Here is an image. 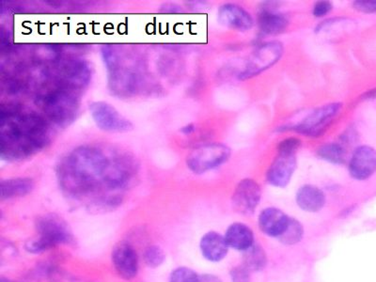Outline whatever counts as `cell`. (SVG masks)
Wrapping results in <instances>:
<instances>
[{"label": "cell", "instance_id": "cell-1", "mask_svg": "<svg viewBox=\"0 0 376 282\" xmlns=\"http://www.w3.org/2000/svg\"><path fill=\"white\" fill-rule=\"evenodd\" d=\"M135 167L125 155L108 154L99 147L82 146L73 150L58 167L63 192L73 198L90 195L105 188L122 189L130 182Z\"/></svg>", "mask_w": 376, "mask_h": 282}, {"label": "cell", "instance_id": "cell-2", "mask_svg": "<svg viewBox=\"0 0 376 282\" xmlns=\"http://www.w3.org/2000/svg\"><path fill=\"white\" fill-rule=\"evenodd\" d=\"M50 140L45 118L34 111L9 107L1 113V155L16 160L36 154Z\"/></svg>", "mask_w": 376, "mask_h": 282}, {"label": "cell", "instance_id": "cell-3", "mask_svg": "<svg viewBox=\"0 0 376 282\" xmlns=\"http://www.w3.org/2000/svg\"><path fill=\"white\" fill-rule=\"evenodd\" d=\"M36 230L37 238L26 246L31 254H41L63 244H68L73 237L68 225L57 214L40 216L36 222Z\"/></svg>", "mask_w": 376, "mask_h": 282}, {"label": "cell", "instance_id": "cell-4", "mask_svg": "<svg viewBox=\"0 0 376 282\" xmlns=\"http://www.w3.org/2000/svg\"><path fill=\"white\" fill-rule=\"evenodd\" d=\"M38 104L47 118L58 125L72 122L78 110V97L72 90L63 87L40 94Z\"/></svg>", "mask_w": 376, "mask_h": 282}, {"label": "cell", "instance_id": "cell-5", "mask_svg": "<svg viewBox=\"0 0 376 282\" xmlns=\"http://www.w3.org/2000/svg\"><path fill=\"white\" fill-rule=\"evenodd\" d=\"M230 157L229 147L220 143L207 144L194 149L188 155L187 164L191 172L202 174L227 162Z\"/></svg>", "mask_w": 376, "mask_h": 282}, {"label": "cell", "instance_id": "cell-6", "mask_svg": "<svg viewBox=\"0 0 376 282\" xmlns=\"http://www.w3.org/2000/svg\"><path fill=\"white\" fill-rule=\"evenodd\" d=\"M283 50V46L278 41L264 43L249 56L245 69L240 73L238 78L241 80H246L260 75L280 60Z\"/></svg>", "mask_w": 376, "mask_h": 282}, {"label": "cell", "instance_id": "cell-7", "mask_svg": "<svg viewBox=\"0 0 376 282\" xmlns=\"http://www.w3.org/2000/svg\"><path fill=\"white\" fill-rule=\"evenodd\" d=\"M342 103H330L313 111L296 126L295 130L306 136H318L342 110Z\"/></svg>", "mask_w": 376, "mask_h": 282}, {"label": "cell", "instance_id": "cell-8", "mask_svg": "<svg viewBox=\"0 0 376 282\" xmlns=\"http://www.w3.org/2000/svg\"><path fill=\"white\" fill-rule=\"evenodd\" d=\"M90 114L97 126L107 132L130 130L132 123L113 105L105 102H95L90 105Z\"/></svg>", "mask_w": 376, "mask_h": 282}, {"label": "cell", "instance_id": "cell-9", "mask_svg": "<svg viewBox=\"0 0 376 282\" xmlns=\"http://www.w3.org/2000/svg\"><path fill=\"white\" fill-rule=\"evenodd\" d=\"M261 189L258 184L252 179H244L235 188L233 207L235 212L244 216H251L260 204Z\"/></svg>", "mask_w": 376, "mask_h": 282}, {"label": "cell", "instance_id": "cell-10", "mask_svg": "<svg viewBox=\"0 0 376 282\" xmlns=\"http://www.w3.org/2000/svg\"><path fill=\"white\" fill-rule=\"evenodd\" d=\"M113 263L118 275L125 281L133 280L139 272V256L129 243L120 242L113 251Z\"/></svg>", "mask_w": 376, "mask_h": 282}, {"label": "cell", "instance_id": "cell-11", "mask_svg": "<svg viewBox=\"0 0 376 282\" xmlns=\"http://www.w3.org/2000/svg\"><path fill=\"white\" fill-rule=\"evenodd\" d=\"M296 169V154L278 152L266 173L267 182L276 187H285Z\"/></svg>", "mask_w": 376, "mask_h": 282}, {"label": "cell", "instance_id": "cell-12", "mask_svg": "<svg viewBox=\"0 0 376 282\" xmlns=\"http://www.w3.org/2000/svg\"><path fill=\"white\" fill-rule=\"evenodd\" d=\"M376 172V151L370 146H360L355 150L349 162V172L355 180L363 181Z\"/></svg>", "mask_w": 376, "mask_h": 282}, {"label": "cell", "instance_id": "cell-13", "mask_svg": "<svg viewBox=\"0 0 376 282\" xmlns=\"http://www.w3.org/2000/svg\"><path fill=\"white\" fill-rule=\"evenodd\" d=\"M289 220L290 217L284 212L276 207H269L258 216V227L264 234L278 238L283 234Z\"/></svg>", "mask_w": 376, "mask_h": 282}, {"label": "cell", "instance_id": "cell-14", "mask_svg": "<svg viewBox=\"0 0 376 282\" xmlns=\"http://www.w3.org/2000/svg\"><path fill=\"white\" fill-rule=\"evenodd\" d=\"M219 19L223 26L242 31H249L254 24L248 11L234 4L221 6L219 11Z\"/></svg>", "mask_w": 376, "mask_h": 282}, {"label": "cell", "instance_id": "cell-15", "mask_svg": "<svg viewBox=\"0 0 376 282\" xmlns=\"http://www.w3.org/2000/svg\"><path fill=\"white\" fill-rule=\"evenodd\" d=\"M199 248L202 256L207 261L217 263L227 256L229 246L223 235L216 231H209L202 236Z\"/></svg>", "mask_w": 376, "mask_h": 282}, {"label": "cell", "instance_id": "cell-16", "mask_svg": "<svg viewBox=\"0 0 376 282\" xmlns=\"http://www.w3.org/2000/svg\"><path fill=\"white\" fill-rule=\"evenodd\" d=\"M229 248L245 251L255 243L251 229L243 223L235 222L227 229L224 235Z\"/></svg>", "mask_w": 376, "mask_h": 282}, {"label": "cell", "instance_id": "cell-17", "mask_svg": "<svg viewBox=\"0 0 376 282\" xmlns=\"http://www.w3.org/2000/svg\"><path fill=\"white\" fill-rule=\"evenodd\" d=\"M296 201L302 210L308 213H316L325 207V196L320 188L308 184L299 188Z\"/></svg>", "mask_w": 376, "mask_h": 282}, {"label": "cell", "instance_id": "cell-18", "mask_svg": "<svg viewBox=\"0 0 376 282\" xmlns=\"http://www.w3.org/2000/svg\"><path fill=\"white\" fill-rule=\"evenodd\" d=\"M258 25L261 34L277 35L287 28L288 19L283 14L264 10L258 16Z\"/></svg>", "mask_w": 376, "mask_h": 282}, {"label": "cell", "instance_id": "cell-19", "mask_svg": "<svg viewBox=\"0 0 376 282\" xmlns=\"http://www.w3.org/2000/svg\"><path fill=\"white\" fill-rule=\"evenodd\" d=\"M34 183L29 178L9 179L0 184V197L2 199L19 198L31 193Z\"/></svg>", "mask_w": 376, "mask_h": 282}, {"label": "cell", "instance_id": "cell-20", "mask_svg": "<svg viewBox=\"0 0 376 282\" xmlns=\"http://www.w3.org/2000/svg\"><path fill=\"white\" fill-rule=\"evenodd\" d=\"M243 266L251 272L261 271L266 268L267 256L260 244L254 243L251 248L243 252Z\"/></svg>", "mask_w": 376, "mask_h": 282}, {"label": "cell", "instance_id": "cell-21", "mask_svg": "<svg viewBox=\"0 0 376 282\" xmlns=\"http://www.w3.org/2000/svg\"><path fill=\"white\" fill-rule=\"evenodd\" d=\"M317 155L321 160L332 164H343L345 162L346 152L343 147L337 143L324 144L317 151Z\"/></svg>", "mask_w": 376, "mask_h": 282}, {"label": "cell", "instance_id": "cell-22", "mask_svg": "<svg viewBox=\"0 0 376 282\" xmlns=\"http://www.w3.org/2000/svg\"><path fill=\"white\" fill-rule=\"evenodd\" d=\"M303 235L304 228L301 223L290 217L286 229L278 239L285 246H293L301 242Z\"/></svg>", "mask_w": 376, "mask_h": 282}, {"label": "cell", "instance_id": "cell-23", "mask_svg": "<svg viewBox=\"0 0 376 282\" xmlns=\"http://www.w3.org/2000/svg\"><path fill=\"white\" fill-rule=\"evenodd\" d=\"M166 255L160 246L152 245L148 246L144 251L143 260L145 263L151 268H157L164 263Z\"/></svg>", "mask_w": 376, "mask_h": 282}, {"label": "cell", "instance_id": "cell-24", "mask_svg": "<svg viewBox=\"0 0 376 282\" xmlns=\"http://www.w3.org/2000/svg\"><path fill=\"white\" fill-rule=\"evenodd\" d=\"M169 282H199V275L187 267H179L170 275Z\"/></svg>", "mask_w": 376, "mask_h": 282}, {"label": "cell", "instance_id": "cell-25", "mask_svg": "<svg viewBox=\"0 0 376 282\" xmlns=\"http://www.w3.org/2000/svg\"><path fill=\"white\" fill-rule=\"evenodd\" d=\"M301 141L296 137H289L282 140L278 146V152H286V154H296L301 148Z\"/></svg>", "mask_w": 376, "mask_h": 282}, {"label": "cell", "instance_id": "cell-26", "mask_svg": "<svg viewBox=\"0 0 376 282\" xmlns=\"http://www.w3.org/2000/svg\"><path fill=\"white\" fill-rule=\"evenodd\" d=\"M231 278L233 282H251V271L240 264L231 270Z\"/></svg>", "mask_w": 376, "mask_h": 282}, {"label": "cell", "instance_id": "cell-27", "mask_svg": "<svg viewBox=\"0 0 376 282\" xmlns=\"http://www.w3.org/2000/svg\"><path fill=\"white\" fill-rule=\"evenodd\" d=\"M332 10V4L329 1H319L314 5L313 14L315 17H323Z\"/></svg>", "mask_w": 376, "mask_h": 282}, {"label": "cell", "instance_id": "cell-28", "mask_svg": "<svg viewBox=\"0 0 376 282\" xmlns=\"http://www.w3.org/2000/svg\"><path fill=\"white\" fill-rule=\"evenodd\" d=\"M354 7L357 10L362 11V13L367 14H376V1L372 0H364V1H355L354 2Z\"/></svg>", "mask_w": 376, "mask_h": 282}, {"label": "cell", "instance_id": "cell-29", "mask_svg": "<svg viewBox=\"0 0 376 282\" xmlns=\"http://www.w3.org/2000/svg\"><path fill=\"white\" fill-rule=\"evenodd\" d=\"M199 282H222L220 278L213 274L199 275Z\"/></svg>", "mask_w": 376, "mask_h": 282}, {"label": "cell", "instance_id": "cell-30", "mask_svg": "<svg viewBox=\"0 0 376 282\" xmlns=\"http://www.w3.org/2000/svg\"><path fill=\"white\" fill-rule=\"evenodd\" d=\"M194 130V126L192 125H187V127L184 128V133L189 134L192 133Z\"/></svg>", "mask_w": 376, "mask_h": 282}, {"label": "cell", "instance_id": "cell-31", "mask_svg": "<svg viewBox=\"0 0 376 282\" xmlns=\"http://www.w3.org/2000/svg\"><path fill=\"white\" fill-rule=\"evenodd\" d=\"M0 282H11V281L7 280V278H2L1 280H0Z\"/></svg>", "mask_w": 376, "mask_h": 282}]
</instances>
